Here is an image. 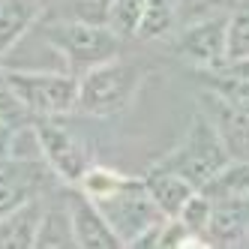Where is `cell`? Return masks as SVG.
I'll return each instance as SVG.
<instances>
[{"label": "cell", "mask_w": 249, "mask_h": 249, "mask_svg": "<svg viewBox=\"0 0 249 249\" xmlns=\"http://www.w3.org/2000/svg\"><path fill=\"white\" fill-rule=\"evenodd\" d=\"M147 78V66L141 60L111 57L105 63H96L78 75V108L90 117H114L123 114L132 105L135 93Z\"/></svg>", "instance_id": "cell-1"}, {"label": "cell", "mask_w": 249, "mask_h": 249, "mask_svg": "<svg viewBox=\"0 0 249 249\" xmlns=\"http://www.w3.org/2000/svg\"><path fill=\"white\" fill-rule=\"evenodd\" d=\"M39 33L51 48H57L63 54L72 75H81L84 69L120 54V36L108 24L78 21V18H54V21H42Z\"/></svg>", "instance_id": "cell-2"}, {"label": "cell", "mask_w": 249, "mask_h": 249, "mask_svg": "<svg viewBox=\"0 0 249 249\" xmlns=\"http://www.w3.org/2000/svg\"><path fill=\"white\" fill-rule=\"evenodd\" d=\"M3 75L18 96L24 111L36 117H66L78 108V75L72 72H48V69H9Z\"/></svg>", "instance_id": "cell-3"}, {"label": "cell", "mask_w": 249, "mask_h": 249, "mask_svg": "<svg viewBox=\"0 0 249 249\" xmlns=\"http://www.w3.org/2000/svg\"><path fill=\"white\" fill-rule=\"evenodd\" d=\"M228 159H231V153H228V147H225L222 135L216 132V126L207 120L204 111H195L189 129H186V135H183V141H180V144H177L171 153H165L156 165L183 174L192 186L201 189L210 177L228 162Z\"/></svg>", "instance_id": "cell-4"}, {"label": "cell", "mask_w": 249, "mask_h": 249, "mask_svg": "<svg viewBox=\"0 0 249 249\" xmlns=\"http://www.w3.org/2000/svg\"><path fill=\"white\" fill-rule=\"evenodd\" d=\"M33 141L39 144L51 171L60 180H66L69 186H75L81 180V174L87 171V165H90L87 147L66 126H60L57 117H36L33 120Z\"/></svg>", "instance_id": "cell-5"}, {"label": "cell", "mask_w": 249, "mask_h": 249, "mask_svg": "<svg viewBox=\"0 0 249 249\" xmlns=\"http://www.w3.org/2000/svg\"><path fill=\"white\" fill-rule=\"evenodd\" d=\"M225 15H210V18L183 24L180 33H177L174 51L183 60H189L198 72H216V69L225 66Z\"/></svg>", "instance_id": "cell-6"}, {"label": "cell", "mask_w": 249, "mask_h": 249, "mask_svg": "<svg viewBox=\"0 0 249 249\" xmlns=\"http://www.w3.org/2000/svg\"><path fill=\"white\" fill-rule=\"evenodd\" d=\"M201 108H204L207 120L216 126V132L222 135L228 153L231 156H249V105L225 99V96L204 87Z\"/></svg>", "instance_id": "cell-7"}, {"label": "cell", "mask_w": 249, "mask_h": 249, "mask_svg": "<svg viewBox=\"0 0 249 249\" xmlns=\"http://www.w3.org/2000/svg\"><path fill=\"white\" fill-rule=\"evenodd\" d=\"M69 213V225H72V237L75 246L81 249H117L123 246V240L117 237V231L111 228V222L105 219V213L99 210V204L87 195H72L66 204Z\"/></svg>", "instance_id": "cell-8"}, {"label": "cell", "mask_w": 249, "mask_h": 249, "mask_svg": "<svg viewBox=\"0 0 249 249\" xmlns=\"http://www.w3.org/2000/svg\"><path fill=\"white\" fill-rule=\"evenodd\" d=\"M249 234V198H222L213 201L210 219L204 228L207 246H231Z\"/></svg>", "instance_id": "cell-9"}, {"label": "cell", "mask_w": 249, "mask_h": 249, "mask_svg": "<svg viewBox=\"0 0 249 249\" xmlns=\"http://www.w3.org/2000/svg\"><path fill=\"white\" fill-rule=\"evenodd\" d=\"M141 183H144V192L150 195V201L156 204V210L162 213V216H177V210H180L189 195L198 189V186H192L183 174L162 168V165H153L141 177Z\"/></svg>", "instance_id": "cell-10"}, {"label": "cell", "mask_w": 249, "mask_h": 249, "mask_svg": "<svg viewBox=\"0 0 249 249\" xmlns=\"http://www.w3.org/2000/svg\"><path fill=\"white\" fill-rule=\"evenodd\" d=\"M36 180H39V168L27 159H18V162H9L0 168V216L27 204L30 198H36V189H39Z\"/></svg>", "instance_id": "cell-11"}, {"label": "cell", "mask_w": 249, "mask_h": 249, "mask_svg": "<svg viewBox=\"0 0 249 249\" xmlns=\"http://www.w3.org/2000/svg\"><path fill=\"white\" fill-rule=\"evenodd\" d=\"M45 0H0V60L18 45L30 27H36Z\"/></svg>", "instance_id": "cell-12"}, {"label": "cell", "mask_w": 249, "mask_h": 249, "mask_svg": "<svg viewBox=\"0 0 249 249\" xmlns=\"http://www.w3.org/2000/svg\"><path fill=\"white\" fill-rule=\"evenodd\" d=\"M42 219V210L36 198H30L27 204L15 207L12 213L0 216V246H15V249H30L36 243V228Z\"/></svg>", "instance_id": "cell-13"}, {"label": "cell", "mask_w": 249, "mask_h": 249, "mask_svg": "<svg viewBox=\"0 0 249 249\" xmlns=\"http://www.w3.org/2000/svg\"><path fill=\"white\" fill-rule=\"evenodd\" d=\"M213 201L222 198H249V156H231L228 162L201 186Z\"/></svg>", "instance_id": "cell-14"}, {"label": "cell", "mask_w": 249, "mask_h": 249, "mask_svg": "<svg viewBox=\"0 0 249 249\" xmlns=\"http://www.w3.org/2000/svg\"><path fill=\"white\" fill-rule=\"evenodd\" d=\"M180 27L174 12V0H144V12L138 18L135 36L138 39H165Z\"/></svg>", "instance_id": "cell-15"}, {"label": "cell", "mask_w": 249, "mask_h": 249, "mask_svg": "<svg viewBox=\"0 0 249 249\" xmlns=\"http://www.w3.org/2000/svg\"><path fill=\"white\" fill-rule=\"evenodd\" d=\"M129 183H132V177L120 174V171H114V168H105V165H93V162H90L75 186L81 189V195H87V198L102 201V198H108V195L120 192L123 186H129Z\"/></svg>", "instance_id": "cell-16"}, {"label": "cell", "mask_w": 249, "mask_h": 249, "mask_svg": "<svg viewBox=\"0 0 249 249\" xmlns=\"http://www.w3.org/2000/svg\"><path fill=\"white\" fill-rule=\"evenodd\" d=\"M39 249H57V246H75L72 237V225H69V213H57V210H45L39 228H36V243Z\"/></svg>", "instance_id": "cell-17"}, {"label": "cell", "mask_w": 249, "mask_h": 249, "mask_svg": "<svg viewBox=\"0 0 249 249\" xmlns=\"http://www.w3.org/2000/svg\"><path fill=\"white\" fill-rule=\"evenodd\" d=\"M225 57H249V9H234L225 21ZM225 60V63H228Z\"/></svg>", "instance_id": "cell-18"}, {"label": "cell", "mask_w": 249, "mask_h": 249, "mask_svg": "<svg viewBox=\"0 0 249 249\" xmlns=\"http://www.w3.org/2000/svg\"><path fill=\"white\" fill-rule=\"evenodd\" d=\"M144 12V0H111L108 6V27L117 36H135L138 18Z\"/></svg>", "instance_id": "cell-19"}, {"label": "cell", "mask_w": 249, "mask_h": 249, "mask_svg": "<svg viewBox=\"0 0 249 249\" xmlns=\"http://www.w3.org/2000/svg\"><path fill=\"white\" fill-rule=\"evenodd\" d=\"M210 210H213V198H207V195L201 189H195L186 204L177 210V219H180L192 234H201L204 237V228H207V219H210Z\"/></svg>", "instance_id": "cell-20"}, {"label": "cell", "mask_w": 249, "mask_h": 249, "mask_svg": "<svg viewBox=\"0 0 249 249\" xmlns=\"http://www.w3.org/2000/svg\"><path fill=\"white\" fill-rule=\"evenodd\" d=\"M231 6V0H174V12H177V24H192L210 18V15H225Z\"/></svg>", "instance_id": "cell-21"}, {"label": "cell", "mask_w": 249, "mask_h": 249, "mask_svg": "<svg viewBox=\"0 0 249 249\" xmlns=\"http://www.w3.org/2000/svg\"><path fill=\"white\" fill-rule=\"evenodd\" d=\"M30 114L24 111V105L18 102V96L12 93V87L3 75V63H0V123H6V126H15L18 129V123L27 120Z\"/></svg>", "instance_id": "cell-22"}, {"label": "cell", "mask_w": 249, "mask_h": 249, "mask_svg": "<svg viewBox=\"0 0 249 249\" xmlns=\"http://www.w3.org/2000/svg\"><path fill=\"white\" fill-rule=\"evenodd\" d=\"M108 6H111V0H66L69 15H63V18L108 24Z\"/></svg>", "instance_id": "cell-23"}, {"label": "cell", "mask_w": 249, "mask_h": 249, "mask_svg": "<svg viewBox=\"0 0 249 249\" xmlns=\"http://www.w3.org/2000/svg\"><path fill=\"white\" fill-rule=\"evenodd\" d=\"M222 72H228V75H237V78H246V81H249V57L228 60V63L222 66Z\"/></svg>", "instance_id": "cell-24"}]
</instances>
